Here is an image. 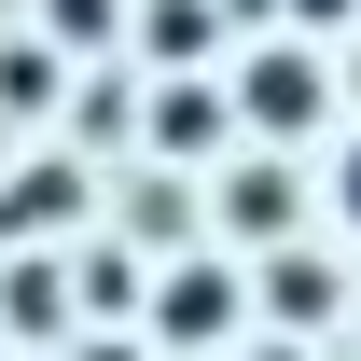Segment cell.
I'll use <instances>...</instances> for the list:
<instances>
[{"instance_id": "1", "label": "cell", "mask_w": 361, "mask_h": 361, "mask_svg": "<svg viewBox=\"0 0 361 361\" xmlns=\"http://www.w3.org/2000/svg\"><path fill=\"white\" fill-rule=\"evenodd\" d=\"M223 97H236V126H264V139H306V126H334V70H319L306 42L236 56V70H223Z\"/></svg>"}, {"instance_id": "2", "label": "cell", "mask_w": 361, "mask_h": 361, "mask_svg": "<svg viewBox=\"0 0 361 361\" xmlns=\"http://www.w3.org/2000/svg\"><path fill=\"white\" fill-rule=\"evenodd\" d=\"M236 292H250V278H236L223 250H195V264L153 278V334H167V348H223V334H236Z\"/></svg>"}, {"instance_id": "3", "label": "cell", "mask_w": 361, "mask_h": 361, "mask_svg": "<svg viewBox=\"0 0 361 361\" xmlns=\"http://www.w3.org/2000/svg\"><path fill=\"white\" fill-rule=\"evenodd\" d=\"M306 223V195H292V167H278V153H250V167L223 180V236H292Z\"/></svg>"}, {"instance_id": "4", "label": "cell", "mask_w": 361, "mask_h": 361, "mask_svg": "<svg viewBox=\"0 0 361 361\" xmlns=\"http://www.w3.org/2000/svg\"><path fill=\"white\" fill-rule=\"evenodd\" d=\"M334 306H348V278L319 264V250H278V264H264V319H278V334H319Z\"/></svg>"}, {"instance_id": "5", "label": "cell", "mask_w": 361, "mask_h": 361, "mask_svg": "<svg viewBox=\"0 0 361 361\" xmlns=\"http://www.w3.org/2000/svg\"><path fill=\"white\" fill-rule=\"evenodd\" d=\"M223 126H236V97L209 84V70H180V84L153 97V153H209V139H223Z\"/></svg>"}, {"instance_id": "6", "label": "cell", "mask_w": 361, "mask_h": 361, "mask_svg": "<svg viewBox=\"0 0 361 361\" xmlns=\"http://www.w3.org/2000/svg\"><path fill=\"white\" fill-rule=\"evenodd\" d=\"M70 209H84V180H70V167H28L14 195H0V223H14V236H42V223H70Z\"/></svg>"}, {"instance_id": "7", "label": "cell", "mask_w": 361, "mask_h": 361, "mask_svg": "<svg viewBox=\"0 0 361 361\" xmlns=\"http://www.w3.org/2000/svg\"><path fill=\"white\" fill-rule=\"evenodd\" d=\"M139 292H153V278H139L126 250H84V306H97V319H111V306H139Z\"/></svg>"}, {"instance_id": "8", "label": "cell", "mask_w": 361, "mask_h": 361, "mask_svg": "<svg viewBox=\"0 0 361 361\" xmlns=\"http://www.w3.org/2000/svg\"><path fill=\"white\" fill-rule=\"evenodd\" d=\"M153 56H209V0H153Z\"/></svg>"}, {"instance_id": "9", "label": "cell", "mask_w": 361, "mask_h": 361, "mask_svg": "<svg viewBox=\"0 0 361 361\" xmlns=\"http://www.w3.org/2000/svg\"><path fill=\"white\" fill-rule=\"evenodd\" d=\"M111 28H126L111 0H56V42H111Z\"/></svg>"}, {"instance_id": "10", "label": "cell", "mask_w": 361, "mask_h": 361, "mask_svg": "<svg viewBox=\"0 0 361 361\" xmlns=\"http://www.w3.org/2000/svg\"><path fill=\"white\" fill-rule=\"evenodd\" d=\"M334 223L361 236V139H348V153H334Z\"/></svg>"}, {"instance_id": "11", "label": "cell", "mask_w": 361, "mask_h": 361, "mask_svg": "<svg viewBox=\"0 0 361 361\" xmlns=\"http://www.w3.org/2000/svg\"><path fill=\"white\" fill-rule=\"evenodd\" d=\"M292 14H306V28H361V0H292Z\"/></svg>"}, {"instance_id": "12", "label": "cell", "mask_w": 361, "mask_h": 361, "mask_svg": "<svg viewBox=\"0 0 361 361\" xmlns=\"http://www.w3.org/2000/svg\"><path fill=\"white\" fill-rule=\"evenodd\" d=\"M348 84H361V70H348Z\"/></svg>"}]
</instances>
